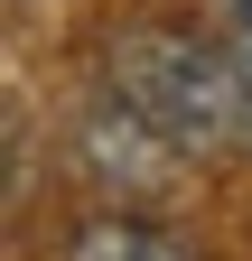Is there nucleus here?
<instances>
[{
  "instance_id": "obj_1",
  "label": "nucleus",
  "mask_w": 252,
  "mask_h": 261,
  "mask_svg": "<svg viewBox=\"0 0 252 261\" xmlns=\"http://www.w3.org/2000/svg\"><path fill=\"white\" fill-rule=\"evenodd\" d=\"M103 84L187 159H252V65L215 28H187V19L112 28Z\"/></svg>"
},
{
  "instance_id": "obj_2",
  "label": "nucleus",
  "mask_w": 252,
  "mask_h": 261,
  "mask_svg": "<svg viewBox=\"0 0 252 261\" xmlns=\"http://www.w3.org/2000/svg\"><path fill=\"white\" fill-rule=\"evenodd\" d=\"M75 159H84L93 196H112V205H131V215L168 205V187L187 177V149L159 140V130L121 103L112 84H103V103H84V112H75Z\"/></svg>"
},
{
  "instance_id": "obj_3",
  "label": "nucleus",
  "mask_w": 252,
  "mask_h": 261,
  "mask_svg": "<svg viewBox=\"0 0 252 261\" xmlns=\"http://www.w3.org/2000/svg\"><path fill=\"white\" fill-rule=\"evenodd\" d=\"M66 261H206V252H187L159 215H131V205H103V215H84L75 233H66Z\"/></svg>"
},
{
  "instance_id": "obj_4",
  "label": "nucleus",
  "mask_w": 252,
  "mask_h": 261,
  "mask_svg": "<svg viewBox=\"0 0 252 261\" xmlns=\"http://www.w3.org/2000/svg\"><path fill=\"white\" fill-rule=\"evenodd\" d=\"M206 28H215V38H224V47L252 65V0H215V19H206Z\"/></svg>"
}]
</instances>
